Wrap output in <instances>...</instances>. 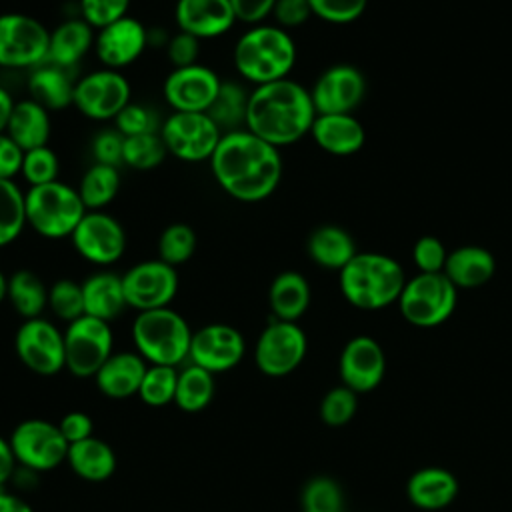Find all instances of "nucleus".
I'll use <instances>...</instances> for the list:
<instances>
[{
    "label": "nucleus",
    "mask_w": 512,
    "mask_h": 512,
    "mask_svg": "<svg viewBox=\"0 0 512 512\" xmlns=\"http://www.w3.org/2000/svg\"><path fill=\"white\" fill-rule=\"evenodd\" d=\"M248 96H250V90H246L242 82L222 80L218 96L214 98L206 114L220 126L222 132L240 130L246 124Z\"/></svg>",
    "instance_id": "obj_35"
},
{
    "label": "nucleus",
    "mask_w": 512,
    "mask_h": 512,
    "mask_svg": "<svg viewBox=\"0 0 512 512\" xmlns=\"http://www.w3.org/2000/svg\"><path fill=\"white\" fill-rule=\"evenodd\" d=\"M302 512H344V492L330 476L310 478L300 494Z\"/></svg>",
    "instance_id": "obj_41"
},
{
    "label": "nucleus",
    "mask_w": 512,
    "mask_h": 512,
    "mask_svg": "<svg viewBox=\"0 0 512 512\" xmlns=\"http://www.w3.org/2000/svg\"><path fill=\"white\" fill-rule=\"evenodd\" d=\"M312 16L330 24H348L358 20L368 8V0H308Z\"/></svg>",
    "instance_id": "obj_47"
},
{
    "label": "nucleus",
    "mask_w": 512,
    "mask_h": 512,
    "mask_svg": "<svg viewBox=\"0 0 512 512\" xmlns=\"http://www.w3.org/2000/svg\"><path fill=\"white\" fill-rule=\"evenodd\" d=\"M114 128L126 138V136H138V134H152L160 130L156 114L144 106L130 102L116 118H114Z\"/></svg>",
    "instance_id": "obj_48"
},
{
    "label": "nucleus",
    "mask_w": 512,
    "mask_h": 512,
    "mask_svg": "<svg viewBox=\"0 0 512 512\" xmlns=\"http://www.w3.org/2000/svg\"><path fill=\"white\" fill-rule=\"evenodd\" d=\"M246 354L242 332L224 322H212L192 332L188 360L208 372L222 374L236 368Z\"/></svg>",
    "instance_id": "obj_17"
},
{
    "label": "nucleus",
    "mask_w": 512,
    "mask_h": 512,
    "mask_svg": "<svg viewBox=\"0 0 512 512\" xmlns=\"http://www.w3.org/2000/svg\"><path fill=\"white\" fill-rule=\"evenodd\" d=\"M128 78L120 70H92L74 84L76 110L90 120H114L132 100Z\"/></svg>",
    "instance_id": "obj_13"
},
{
    "label": "nucleus",
    "mask_w": 512,
    "mask_h": 512,
    "mask_svg": "<svg viewBox=\"0 0 512 512\" xmlns=\"http://www.w3.org/2000/svg\"><path fill=\"white\" fill-rule=\"evenodd\" d=\"M80 284L84 294V314L100 318L104 322H112L128 308L122 276L110 270H100L90 274Z\"/></svg>",
    "instance_id": "obj_27"
},
{
    "label": "nucleus",
    "mask_w": 512,
    "mask_h": 512,
    "mask_svg": "<svg viewBox=\"0 0 512 512\" xmlns=\"http://www.w3.org/2000/svg\"><path fill=\"white\" fill-rule=\"evenodd\" d=\"M128 308L138 312L166 308L178 292V272L160 258L142 260L122 274Z\"/></svg>",
    "instance_id": "obj_15"
},
{
    "label": "nucleus",
    "mask_w": 512,
    "mask_h": 512,
    "mask_svg": "<svg viewBox=\"0 0 512 512\" xmlns=\"http://www.w3.org/2000/svg\"><path fill=\"white\" fill-rule=\"evenodd\" d=\"M208 162L216 184L246 204L266 200L282 180L280 150L246 128L224 132Z\"/></svg>",
    "instance_id": "obj_1"
},
{
    "label": "nucleus",
    "mask_w": 512,
    "mask_h": 512,
    "mask_svg": "<svg viewBox=\"0 0 512 512\" xmlns=\"http://www.w3.org/2000/svg\"><path fill=\"white\" fill-rule=\"evenodd\" d=\"M232 60L244 82L262 86L290 78L296 64V44L288 30L262 22L248 26V30L238 36Z\"/></svg>",
    "instance_id": "obj_3"
},
{
    "label": "nucleus",
    "mask_w": 512,
    "mask_h": 512,
    "mask_svg": "<svg viewBox=\"0 0 512 512\" xmlns=\"http://www.w3.org/2000/svg\"><path fill=\"white\" fill-rule=\"evenodd\" d=\"M200 42L196 36L178 30L166 40V56L172 64V68H184L198 64L200 56Z\"/></svg>",
    "instance_id": "obj_50"
},
{
    "label": "nucleus",
    "mask_w": 512,
    "mask_h": 512,
    "mask_svg": "<svg viewBox=\"0 0 512 512\" xmlns=\"http://www.w3.org/2000/svg\"><path fill=\"white\" fill-rule=\"evenodd\" d=\"M112 352L114 336L110 322L84 314L66 326V370L76 378H94Z\"/></svg>",
    "instance_id": "obj_9"
},
{
    "label": "nucleus",
    "mask_w": 512,
    "mask_h": 512,
    "mask_svg": "<svg viewBox=\"0 0 512 512\" xmlns=\"http://www.w3.org/2000/svg\"><path fill=\"white\" fill-rule=\"evenodd\" d=\"M174 22L178 30L210 40L230 32L238 20L230 0H176Z\"/></svg>",
    "instance_id": "obj_22"
},
{
    "label": "nucleus",
    "mask_w": 512,
    "mask_h": 512,
    "mask_svg": "<svg viewBox=\"0 0 512 512\" xmlns=\"http://www.w3.org/2000/svg\"><path fill=\"white\" fill-rule=\"evenodd\" d=\"M214 394H216V382L212 372L196 364H188L178 372L174 404L180 410L200 412L214 400Z\"/></svg>",
    "instance_id": "obj_36"
},
{
    "label": "nucleus",
    "mask_w": 512,
    "mask_h": 512,
    "mask_svg": "<svg viewBox=\"0 0 512 512\" xmlns=\"http://www.w3.org/2000/svg\"><path fill=\"white\" fill-rule=\"evenodd\" d=\"M310 136L332 156H352L366 142L364 126L354 114H316Z\"/></svg>",
    "instance_id": "obj_24"
},
{
    "label": "nucleus",
    "mask_w": 512,
    "mask_h": 512,
    "mask_svg": "<svg viewBox=\"0 0 512 512\" xmlns=\"http://www.w3.org/2000/svg\"><path fill=\"white\" fill-rule=\"evenodd\" d=\"M316 114H352L366 96L364 74L350 64L326 68L310 88Z\"/></svg>",
    "instance_id": "obj_19"
},
{
    "label": "nucleus",
    "mask_w": 512,
    "mask_h": 512,
    "mask_svg": "<svg viewBox=\"0 0 512 512\" xmlns=\"http://www.w3.org/2000/svg\"><path fill=\"white\" fill-rule=\"evenodd\" d=\"M50 30L22 12L0 14V68L32 70L48 58Z\"/></svg>",
    "instance_id": "obj_8"
},
{
    "label": "nucleus",
    "mask_w": 512,
    "mask_h": 512,
    "mask_svg": "<svg viewBox=\"0 0 512 512\" xmlns=\"http://www.w3.org/2000/svg\"><path fill=\"white\" fill-rule=\"evenodd\" d=\"M80 18L94 30H100L124 16H128L130 0H78Z\"/></svg>",
    "instance_id": "obj_46"
},
{
    "label": "nucleus",
    "mask_w": 512,
    "mask_h": 512,
    "mask_svg": "<svg viewBox=\"0 0 512 512\" xmlns=\"http://www.w3.org/2000/svg\"><path fill=\"white\" fill-rule=\"evenodd\" d=\"M270 16L274 18V24L282 30H292L300 28L310 20L312 8L308 0H276Z\"/></svg>",
    "instance_id": "obj_52"
},
{
    "label": "nucleus",
    "mask_w": 512,
    "mask_h": 512,
    "mask_svg": "<svg viewBox=\"0 0 512 512\" xmlns=\"http://www.w3.org/2000/svg\"><path fill=\"white\" fill-rule=\"evenodd\" d=\"M26 226L24 192L14 180H0V248L12 244Z\"/></svg>",
    "instance_id": "obj_38"
},
{
    "label": "nucleus",
    "mask_w": 512,
    "mask_h": 512,
    "mask_svg": "<svg viewBox=\"0 0 512 512\" xmlns=\"http://www.w3.org/2000/svg\"><path fill=\"white\" fill-rule=\"evenodd\" d=\"M158 132L168 154L182 162L210 160L224 134L206 112H172Z\"/></svg>",
    "instance_id": "obj_10"
},
{
    "label": "nucleus",
    "mask_w": 512,
    "mask_h": 512,
    "mask_svg": "<svg viewBox=\"0 0 512 512\" xmlns=\"http://www.w3.org/2000/svg\"><path fill=\"white\" fill-rule=\"evenodd\" d=\"M314 118L310 90L284 78L250 90L244 128L280 150L310 134Z\"/></svg>",
    "instance_id": "obj_2"
},
{
    "label": "nucleus",
    "mask_w": 512,
    "mask_h": 512,
    "mask_svg": "<svg viewBox=\"0 0 512 512\" xmlns=\"http://www.w3.org/2000/svg\"><path fill=\"white\" fill-rule=\"evenodd\" d=\"M24 150L4 132L0 134V180H14L20 174Z\"/></svg>",
    "instance_id": "obj_54"
},
{
    "label": "nucleus",
    "mask_w": 512,
    "mask_h": 512,
    "mask_svg": "<svg viewBox=\"0 0 512 512\" xmlns=\"http://www.w3.org/2000/svg\"><path fill=\"white\" fill-rule=\"evenodd\" d=\"M6 298L24 320L38 318L48 308V288L32 270H16L8 278Z\"/></svg>",
    "instance_id": "obj_34"
},
{
    "label": "nucleus",
    "mask_w": 512,
    "mask_h": 512,
    "mask_svg": "<svg viewBox=\"0 0 512 512\" xmlns=\"http://www.w3.org/2000/svg\"><path fill=\"white\" fill-rule=\"evenodd\" d=\"M58 428H60V432H62V436L66 438L68 444H74V442H80V440H86V438L94 436V422L82 410L66 412L60 418Z\"/></svg>",
    "instance_id": "obj_53"
},
{
    "label": "nucleus",
    "mask_w": 512,
    "mask_h": 512,
    "mask_svg": "<svg viewBox=\"0 0 512 512\" xmlns=\"http://www.w3.org/2000/svg\"><path fill=\"white\" fill-rule=\"evenodd\" d=\"M342 384L354 390L356 394L374 390L386 372V356L382 346L372 336H354L350 338L338 362Z\"/></svg>",
    "instance_id": "obj_21"
},
{
    "label": "nucleus",
    "mask_w": 512,
    "mask_h": 512,
    "mask_svg": "<svg viewBox=\"0 0 512 512\" xmlns=\"http://www.w3.org/2000/svg\"><path fill=\"white\" fill-rule=\"evenodd\" d=\"M456 494V476L440 466L420 468L406 482L408 500L422 510H442L454 502Z\"/></svg>",
    "instance_id": "obj_25"
},
{
    "label": "nucleus",
    "mask_w": 512,
    "mask_h": 512,
    "mask_svg": "<svg viewBox=\"0 0 512 512\" xmlns=\"http://www.w3.org/2000/svg\"><path fill=\"white\" fill-rule=\"evenodd\" d=\"M74 80L68 70L44 62L30 70L28 92L30 98L42 104L46 110H64L74 102Z\"/></svg>",
    "instance_id": "obj_31"
},
{
    "label": "nucleus",
    "mask_w": 512,
    "mask_h": 512,
    "mask_svg": "<svg viewBox=\"0 0 512 512\" xmlns=\"http://www.w3.org/2000/svg\"><path fill=\"white\" fill-rule=\"evenodd\" d=\"M310 284L308 280L296 272V270H286L280 272L268 290V304L272 310V316L276 320H286V322H296L310 306Z\"/></svg>",
    "instance_id": "obj_32"
},
{
    "label": "nucleus",
    "mask_w": 512,
    "mask_h": 512,
    "mask_svg": "<svg viewBox=\"0 0 512 512\" xmlns=\"http://www.w3.org/2000/svg\"><path fill=\"white\" fill-rule=\"evenodd\" d=\"M6 292H8V278H6L4 272L0 270V302L6 300Z\"/></svg>",
    "instance_id": "obj_59"
},
{
    "label": "nucleus",
    "mask_w": 512,
    "mask_h": 512,
    "mask_svg": "<svg viewBox=\"0 0 512 512\" xmlns=\"http://www.w3.org/2000/svg\"><path fill=\"white\" fill-rule=\"evenodd\" d=\"M14 104L16 102H14L12 94L4 86H0V134L6 132V126H8L10 114L14 110Z\"/></svg>",
    "instance_id": "obj_58"
},
{
    "label": "nucleus",
    "mask_w": 512,
    "mask_h": 512,
    "mask_svg": "<svg viewBox=\"0 0 512 512\" xmlns=\"http://www.w3.org/2000/svg\"><path fill=\"white\" fill-rule=\"evenodd\" d=\"M192 330L186 318L166 308L138 312L132 322V342L148 364L178 366L188 358Z\"/></svg>",
    "instance_id": "obj_5"
},
{
    "label": "nucleus",
    "mask_w": 512,
    "mask_h": 512,
    "mask_svg": "<svg viewBox=\"0 0 512 512\" xmlns=\"http://www.w3.org/2000/svg\"><path fill=\"white\" fill-rule=\"evenodd\" d=\"M446 258L448 250L436 236H422L414 242L412 260L420 272H444Z\"/></svg>",
    "instance_id": "obj_49"
},
{
    "label": "nucleus",
    "mask_w": 512,
    "mask_h": 512,
    "mask_svg": "<svg viewBox=\"0 0 512 512\" xmlns=\"http://www.w3.org/2000/svg\"><path fill=\"white\" fill-rule=\"evenodd\" d=\"M74 250L90 264L110 266L124 256L126 232L124 226L104 210H88L72 236Z\"/></svg>",
    "instance_id": "obj_16"
},
{
    "label": "nucleus",
    "mask_w": 512,
    "mask_h": 512,
    "mask_svg": "<svg viewBox=\"0 0 512 512\" xmlns=\"http://www.w3.org/2000/svg\"><path fill=\"white\" fill-rule=\"evenodd\" d=\"M26 226L48 240L70 238L82 216L88 212L76 188L54 180L30 186L24 192Z\"/></svg>",
    "instance_id": "obj_6"
},
{
    "label": "nucleus",
    "mask_w": 512,
    "mask_h": 512,
    "mask_svg": "<svg viewBox=\"0 0 512 512\" xmlns=\"http://www.w3.org/2000/svg\"><path fill=\"white\" fill-rule=\"evenodd\" d=\"M0 512H34L32 506L20 496L0 490Z\"/></svg>",
    "instance_id": "obj_57"
},
{
    "label": "nucleus",
    "mask_w": 512,
    "mask_h": 512,
    "mask_svg": "<svg viewBox=\"0 0 512 512\" xmlns=\"http://www.w3.org/2000/svg\"><path fill=\"white\" fill-rule=\"evenodd\" d=\"M150 34L138 18L124 16L100 30L94 38V54L104 68L122 70L134 64L148 46Z\"/></svg>",
    "instance_id": "obj_20"
},
{
    "label": "nucleus",
    "mask_w": 512,
    "mask_h": 512,
    "mask_svg": "<svg viewBox=\"0 0 512 512\" xmlns=\"http://www.w3.org/2000/svg\"><path fill=\"white\" fill-rule=\"evenodd\" d=\"M124 152V136L116 128L100 130L92 140V156L98 164L120 168Z\"/></svg>",
    "instance_id": "obj_51"
},
{
    "label": "nucleus",
    "mask_w": 512,
    "mask_h": 512,
    "mask_svg": "<svg viewBox=\"0 0 512 512\" xmlns=\"http://www.w3.org/2000/svg\"><path fill=\"white\" fill-rule=\"evenodd\" d=\"M230 4L238 22L254 26L262 24L272 14L276 0H230Z\"/></svg>",
    "instance_id": "obj_55"
},
{
    "label": "nucleus",
    "mask_w": 512,
    "mask_h": 512,
    "mask_svg": "<svg viewBox=\"0 0 512 512\" xmlns=\"http://www.w3.org/2000/svg\"><path fill=\"white\" fill-rule=\"evenodd\" d=\"M176 382H178L176 366L148 364L142 384H140V390H138V396L146 406L162 408V406L174 402Z\"/></svg>",
    "instance_id": "obj_40"
},
{
    "label": "nucleus",
    "mask_w": 512,
    "mask_h": 512,
    "mask_svg": "<svg viewBox=\"0 0 512 512\" xmlns=\"http://www.w3.org/2000/svg\"><path fill=\"white\" fill-rule=\"evenodd\" d=\"M308 340L296 322L272 318L254 344V364L270 378L292 374L304 360Z\"/></svg>",
    "instance_id": "obj_12"
},
{
    "label": "nucleus",
    "mask_w": 512,
    "mask_h": 512,
    "mask_svg": "<svg viewBox=\"0 0 512 512\" xmlns=\"http://www.w3.org/2000/svg\"><path fill=\"white\" fill-rule=\"evenodd\" d=\"M16 462L30 472H50L66 462L68 442L58 424L42 418H28L16 424L10 434Z\"/></svg>",
    "instance_id": "obj_11"
},
{
    "label": "nucleus",
    "mask_w": 512,
    "mask_h": 512,
    "mask_svg": "<svg viewBox=\"0 0 512 512\" xmlns=\"http://www.w3.org/2000/svg\"><path fill=\"white\" fill-rule=\"evenodd\" d=\"M48 308L52 314L64 322H74L76 318L84 316V294L82 284L60 278L48 288Z\"/></svg>",
    "instance_id": "obj_43"
},
{
    "label": "nucleus",
    "mask_w": 512,
    "mask_h": 512,
    "mask_svg": "<svg viewBox=\"0 0 512 512\" xmlns=\"http://www.w3.org/2000/svg\"><path fill=\"white\" fill-rule=\"evenodd\" d=\"M340 292L360 310H380L398 302L406 276L402 266L380 252H358L338 272Z\"/></svg>",
    "instance_id": "obj_4"
},
{
    "label": "nucleus",
    "mask_w": 512,
    "mask_h": 512,
    "mask_svg": "<svg viewBox=\"0 0 512 512\" xmlns=\"http://www.w3.org/2000/svg\"><path fill=\"white\" fill-rule=\"evenodd\" d=\"M496 272V258L482 246H458L448 252L444 274L456 288L484 286Z\"/></svg>",
    "instance_id": "obj_28"
},
{
    "label": "nucleus",
    "mask_w": 512,
    "mask_h": 512,
    "mask_svg": "<svg viewBox=\"0 0 512 512\" xmlns=\"http://www.w3.org/2000/svg\"><path fill=\"white\" fill-rule=\"evenodd\" d=\"M58 172H60L58 156L48 144L24 152L20 176L24 178L28 188L58 180Z\"/></svg>",
    "instance_id": "obj_44"
},
{
    "label": "nucleus",
    "mask_w": 512,
    "mask_h": 512,
    "mask_svg": "<svg viewBox=\"0 0 512 512\" xmlns=\"http://www.w3.org/2000/svg\"><path fill=\"white\" fill-rule=\"evenodd\" d=\"M120 170L94 162L80 178L78 194L86 210H104L120 192Z\"/></svg>",
    "instance_id": "obj_37"
},
{
    "label": "nucleus",
    "mask_w": 512,
    "mask_h": 512,
    "mask_svg": "<svg viewBox=\"0 0 512 512\" xmlns=\"http://www.w3.org/2000/svg\"><path fill=\"white\" fill-rule=\"evenodd\" d=\"M458 300V288L444 272H418L406 280L398 298L400 314L418 328H434L446 322Z\"/></svg>",
    "instance_id": "obj_7"
},
{
    "label": "nucleus",
    "mask_w": 512,
    "mask_h": 512,
    "mask_svg": "<svg viewBox=\"0 0 512 512\" xmlns=\"http://www.w3.org/2000/svg\"><path fill=\"white\" fill-rule=\"evenodd\" d=\"M14 350L18 360L38 376H54L66 368L64 332L42 316L24 320L18 326Z\"/></svg>",
    "instance_id": "obj_14"
},
{
    "label": "nucleus",
    "mask_w": 512,
    "mask_h": 512,
    "mask_svg": "<svg viewBox=\"0 0 512 512\" xmlns=\"http://www.w3.org/2000/svg\"><path fill=\"white\" fill-rule=\"evenodd\" d=\"M52 132L50 110L32 98L18 100L10 114L6 134L24 150L46 146Z\"/></svg>",
    "instance_id": "obj_30"
},
{
    "label": "nucleus",
    "mask_w": 512,
    "mask_h": 512,
    "mask_svg": "<svg viewBox=\"0 0 512 512\" xmlns=\"http://www.w3.org/2000/svg\"><path fill=\"white\" fill-rule=\"evenodd\" d=\"M66 462L72 472L86 482H104L116 470V454L112 446L96 436L70 444Z\"/></svg>",
    "instance_id": "obj_33"
},
{
    "label": "nucleus",
    "mask_w": 512,
    "mask_h": 512,
    "mask_svg": "<svg viewBox=\"0 0 512 512\" xmlns=\"http://www.w3.org/2000/svg\"><path fill=\"white\" fill-rule=\"evenodd\" d=\"M146 368L148 362L138 352H112V356L96 372L94 382L104 396L124 400L138 394Z\"/></svg>",
    "instance_id": "obj_23"
},
{
    "label": "nucleus",
    "mask_w": 512,
    "mask_h": 512,
    "mask_svg": "<svg viewBox=\"0 0 512 512\" xmlns=\"http://www.w3.org/2000/svg\"><path fill=\"white\" fill-rule=\"evenodd\" d=\"M196 232L184 222L170 224L162 230L158 238V258L170 266H180L192 258L196 252Z\"/></svg>",
    "instance_id": "obj_42"
},
{
    "label": "nucleus",
    "mask_w": 512,
    "mask_h": 512,
    "mask_svg": "<svg viewBox=\"0 0 512 512\" xmlns=\"http://www.w3.org/2000/svg\"><path fill=\"white\" fill-rule=\"evenodd\" d=\"M222 78L204 64L172 68L166 76L162 94L172 112H208Z\"/></svg>",
    "instance_id": "obj_18"
},
{
    "label": "nucleus",
    "mask_w": 512,
    "mask_h": 512,
    "mask_svg": "<svg viewBox=\"0 0 512 512\" xmlns=\"http://www.w3.org/2000/svg\"><path fill=\"white\" fill-rule=\"evenodd\" d=\"M168 150L162 142L160 132L152 134H138V136H126L124 138V152H122V164L140 172L154 170L162 164Z\"/></svg>",
    "instance_id": "obj_39"
},
{
    "label": "nucleus",
    "mask_w": 512,
    "mask_h": 512,
    "mask_svg": "<svg viewBox=\"0 0 512 512\" xmlns=\"http://www.w3.org/2000/svg\"><path fill=\"white\" fill-rule=\"evenodd\" d=\"M306 252L320 268L338 272L358 254L356 242L350 232L334 224L314 228L308 236Z\"/></svg>",
    "instance_id": "obj_29"
},
{
    "label": "nucleus",
    "mask_w": 512,
    "mask_h": 512,
    "mask_svg": "<svg viewBox=\"0 0 512 512\" xmlns=\"http://www.w3.org/2000/svg\"><path fill=\"white\" fill-rule=\"evenodd\" d=\"M358 394L348 386H336L328 390L320 402V420L326 426H344L348 424L358 408Z\"/></svg>",
    "instance_id": "obj_45"
},
{
    "label": "nucleus",
    "mask_w": 512,
    "mask_h": 512,
    "mask_svg": "<svg viewBox=\"0 0 512 512\" xmlns=\"http://www.w3.org/2000/svg\"><path fill=\"white\" fill-rule=\"evenodd\" d=\"M16 456L12 452L10 440H6L4 436H0V490L2 486L14 476L16 470Z\"/></svg>",
    "instance_id": "obj_56"
},
{
    "label": "nucleus",
    "mask_w": 512,
    "mask_h": 512,
    "mask_svg": "<svg viewBox=\"0 0 512 512\" xmlns=\"http://www.w3.org/2000/svg\"><path fill=\"white\" fill-rule=\"evenodd\" d=\"M94 38L96 30L86 20L66 18L50 32L46 62L68 70L94 50Z\"/></svg>",
    "instance_id": "obj_26"
}]
</instances>
